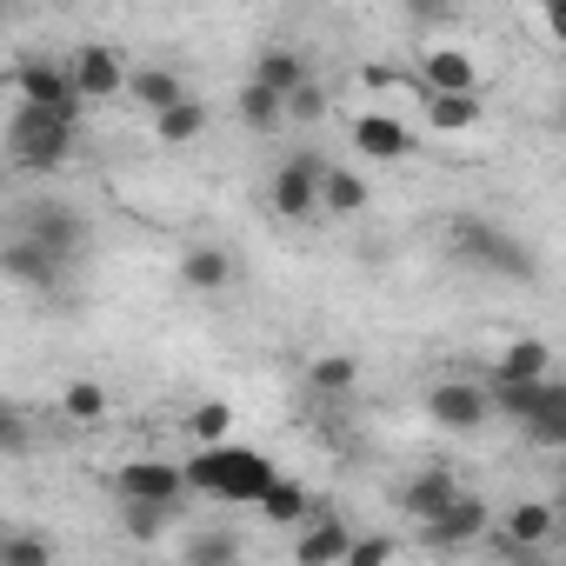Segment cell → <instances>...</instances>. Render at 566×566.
I'll return each mask as SVG.
<instances>
[{
	"label": "cell",
	"instance_id": "3957f363",
	"mask_svg": "<svg viewBox=\"0 0 566 566\" xmlns=\"http://www.w3.org/2000/svg\"><path fill=\"white\" fill-rule=\"evenodd\" d=\"M8 154H14L21 174H61V167L74 160V120H61V114L21 101V107L8 114Z\"/></svg>",
	"mask_w": 566,
	"mask_h": 566
},
{
	"label": "cell",
	"instance_id": "d4e9b609",
	"mask_svg": "<svg viewBox=\"0 0 566 566\" xmlns=\"http://www.w3.org/2000/svg\"><path fill=\"white\" fill-rule=\"evenodd\" d=\"M240 559H247V546H240V533H227V526L193 533L187 553H180V566H240Z\"/></svg>",
	"mask_w": 566,
	"mask_h": 566
},
{
	"label": "cell",
	"instance_id": "30bf717a",
	"mask_svg": "<svg viewBox=\"0 0 566 566\" xmlns=\"http://www.w3.org/2000/svg\"><path fill=\"white\" fill-rule=\"evenodd\" d=\"M354 539H360V533H354L340 513H314V520H307V533L294 539V566H347Z\"/></svg>",
	"mask_w": 566,
	"mask_h": 566
},
{
	"label": "cell",
	"instance_id": "ba28073f",
	"mask_svg": "<svg viewBox=\"0 0 566 566\" xmlns=\"http://www.w3.org/2000/svg\"><path fill=\"white\" fill-rule=\"evenodd\" d=\"M427 413H433V427H447V433H480L486 413H493V394H486V380H440V387L427 394Z\"/></svg>",
	"mask_w": 566,
	"mask_h": 566
},
{
	"label": "cell",
	"instance_id": "9a60e30c",
	"mask_svg": "<svg viewBox=\"0 0 566 566\" xmlns=\"http://www.w3.org/2000/svg\"><path fill=\"white\" fill-rule=\"evenodd\" d=\"M486 380H513V387H539V380H553V347L546 340H513L493 367H486Z\"/></svg>",
	"mask_w": 566,
	"mask_h": 566
},
{
	"label": "cell",
	"instance_id": "8992f818",
	"mask_svg": "<svg viewBox=\"0 0 566 566\" xmlns=\"http://www.w3.org/2000/svg\"><path fill=\"white\" fill-rule=\"evenodd\" d=\"M21 240L48 247L61 266H74V260L87 253V220H81L74 207H61V200H41V207H28V213H21Z\"/></svg>",
	"mask_w": 566,
	"mask_h": 566
},
{
	"label": "cell",
	"instance_id": "7402d4cb",
	"mask_svg": "<svg viewBox=\"0 0 566 566\" xmlns=\"http://www.w3.org/2000/svg\"><path fill=\"white\" fill-rule=\"evenodd\" d=\"M127 94H134V101H140L154 120H160L167 107H180V101H187V87H180V74H174V67H140Z\"/></svg>",
	"mask_w": 566,
	"mask_h": 566
},
{
	"label": "cell",
	"instance_id": "f546056e",
	"mask_svg": "<svg viewBox=\"0 0 566 566\" xmlns=\"http://www.w3.org/2000/svg\"><path fill=\"white\" fill-rule=\"evenodd\" d=\"M187 433H193L200 447H227V433H233V407H227V400H200V407L187 413Z\"/></svg>",
	"mask_w": 566,
	"mask_h": 566
},
{
	"label": "cell",
	"instance_id": "e0dca14e",
	"mask_svg": "<svg viewBox=\"0 0 566 566\" xmlns=\"http://www.w3.org/2000/svg\"><path fill=\"white\" fill-rule=\"evenodd\" d=\"M354 147H360L367 160H407V154H413V134H407L394 114H360V120H354Z\"/></svg>",
	"mask_w": 566,
	"mask_h": 566
},
{
	"label": "cell",
	"instance_id": "d590c367",
	"mask_svg": "<svg viewBox=\"0 0 566 566\" xmlns=\"http://www.w3.org/2000/svg\"><path fill=\"white\" fill-rule=\"evenodd\" d=\"M28 447V427H21V413H8V453H21Z\"/></svg>",
	"mask_w": 566,
	"mask_h": 566
},
{
	"label": "cell",
	"instance_id": "83f0119b",
	"mask_svg": "<svg viewBox=\"0 0 566 566\" xmlns=\"http://www.w3.org/2000/svg\"><path fill=\"white\" fill-rule=\"evenodd\" d=\"M61 413H67L74 427H94V420H107V387H101V380H67V394H61Z\"/></svg>",
	"mask_w": 566,
	"mask_h": 566
},
{
	"label": "cell",
	"instance_id": "cb8c5ba5",
	"mask_svg": "<svg viewBox=\"0 0 566 566\" xmlns=\"http://www.w3.org/2000/svg\"><path fill=\"white\" fill-rule=\"evenodd\" d=\"M200 134H207V101H193V94L154 120V140H160V147H193Z\"/></svg>",
	"mask_w": 566,
	"mask_h": 566
},
{
	"label": "cell",
	"instance_id": "52a82bcc",
	"mask_svg": "<svg viewBox=\"0 0 566 566\" xmlns=\"http://www.w3.org/2000/svg\"><path fill=\"white\" fill-rule=\"evenodd\" d=\"M107 486H114V500H120V506H127V500L180 506V493H187V467H174V460H127Z\"/></svg>",
	"mask_w": 566,
	"mask_h": 566
},
{
	"label": "cell",
	"instance_id": "1f68e13d",
	"mask_svg": "<svg viewBox=\"0 0 566 566\" xmlns=\"http://www.w3.org/2000/svg\"><path fill=\"white\" fill-rule=\"evenodd\" d=\"M120 520H127V539H140V546H147V539H160V526L174 520V506H147V500H127V506H120Z\"/></svg>",
	"mask_w": 566,
	"mask_h": 566
},
{
	"label": "cell",
	"instance_id": "6da1fadb",
	"mask_svg": "<svg viewBox=\"0 0 566 566\" xmlns=\"http://www.w3.org/2000/svg\"><path fill=\"white\" fill-rule=\"evenodd\" d=\"M447 247L467 260V266H480V273H500V280H539V253L520 240V233H506L500 220H486V213H453L447 220Z\"/></svg>",
	"mask_w": 566,
	"mask_h": 566
},
{
	"label": "cell",
	"instance_id": "7c38bea8",
	"mask_svg": "<svg viewBox=\"0 0 566 566\" xmlns=\"http://www.w3.org/2000/svg\"><path fill=\"white\" fill-rule=\"evenodd\" d=\"M400 506H407L420 526H433V520H447V513L460 506V480H453L447 467H427V473H413V480L400 486Z\"/></svg>",
	"mask_w": 566,
	"mask_h": 566
},
{
	"label": "cell",
	"instance_id": "4dcf8cb0",
	"mask_svg": "<svg viewBox=\"0 0 566 566\" xmlns=\"http://www.w3.org/2000/svg\"><path fill=\"white\" fill-rule=\"evenodd\" d=\"M0 566H54V546L41 533H8L0 539Z\"/></svg>",
	"mask_w": 566,
	"mask_h": 566
},
{
	"label": "cell",
	"instance_id": "f1b7e54d",
	"mask_svg": "<svg viewBox=\"0 0 566 566\" xmlns=\"http://www.w3.org/2000/svg\"><path fill=\"white\" fill-rule=\"evenodd\" d=\"M354 380H360V360H354V354H321V360L307 367V387H314V394H347Z\"/></svg>",
	"mask_w": 566,
	"mask_h": 566
},
{
	"label": "cell",
	"instance_id": "484cf974",
	"mask_svg": "<svg viewBox=\"0 0 566 566\" xmlns=\"http://www.w3.org/2000/svg\"><path fill=\"white\" fill-rule=\"evenodd\" d=\"M233 107H240V127H253V134H273L280 120H287V101H280V94H266L260 81H247Z\"/></svg>",
	"mask_w": 566,
	"mask_h": 566
},
{
	"label": "cell",
	"instance_id": "ac0fdd59",
	"mask_svg": "<svg viewBox=\"0 0 566 566\" xmlns=\"http://www.w3.org/2000/svg\"><path fill=\"white\" fill-rule=\"evenodd\" d=\"M559 533V513L546 500H520L506 520H500V546H546Z\"/></svg>",
	"mask_w": 566,
	"mask_h": 566
},
{
	"label": "cell",
	"instance_id": "603a6c76",
	"mask_svg": "<svg viewBox=\"0 0 566 566\" xmlns=\"http://www.w3.org/2000/svg\"><path fill=\"white\" fill-rule=\"evenodd\" d=\"M480 94H427V127H440V134H473L480 127Z\"/></svg>",
	"mask_w": 566,
	"mask_h": 566
},
{
	"label": "cell",
	"instance_id": "ffe728a7",
	"mask_svg": "<svg viewBox=\"0 0 566 566\" xmlns=\"http://www.w3.org/2000/svg\"><path fill=\"white\" fill-rule=\"evenodd\" d=\"M227 280H233V253H227V247H187V253H180V287L220 294Z\"/></svg>",
	"mask_w": 566,
	"mask_h": 566
},
{
	"label": "cell",
	"instance_id": "4fadbf2b",
	"mask_svg": "<svg viewBox=\"0 0 566 566\" xmlns=\"http://www.w3.org/2000/svg\"><path fill=\"white\" fill-rule=\"evenodd\" d=\"M493 526V513H486V500H473V493H460V506L447 513V520H433V526H420V539L433 546V553H460V546H473L480 533Z\"/></svg>",
	"mask_w": 566,
	"mask_h": 566
},
{
	"label": "cell",
	"instance_id": "d6986e66",
	"mask_svg": "<svg viewBox=\"0 0 566 566\" xmlns=\"http://www.w3.org/2000/svg\"><path fill=\"white\" fill-rule=\"evenodd\" d=\"M253 81H260L266 94H280V101H294V94H301L314 74H307V61H301L294 48H266V54L253 61Z\"/></svg>",
	"mask_w": 566,
	"mask_h": 566
},
{
	"label": "cell",
	"instance_id": "277c9868",
	"mask_svg": "<svg viewBox=\"0 0 566 566\" xmlns=\"http://www.w3.org/2000/svg\"><path fill=\"white\" fill-rule=\"evenodd\" d=\"M8 81H14V94H21L28 107H48V114H61V120H81V107H87L74 67H54V61H41V54H21Z\"/></svg>",
	"mask_w": 566,
	"mask_h": 566
},
{
	"label": "cell",
	"instance_id": "d6a6232c",
	"mask_svg": "<svg viewBox=\"0 0 566 566\" xmlns=\"http://www.w3.org/2000/svg\"><path fill=\"white\" fill-rule=\"evenodd\" d=\"M347 566H394V539L387 533H360L354 553H347Z\"/></svg>",
	"mask_w": 566,
	"mask_h": 566
},
{
	"label": "cell",
	"instance_id": "44dd1931",
	"mask_svg": "<svg viewBox=\"0 0 566 566\" xmlns=\"http://www.w3.org/2000/svg\"><path fill=\"white\" fill-rule=\"evenodd\" d=\"M260 520L266 526H307L314 520V500L301 493V480H273L266 500H260Z\"/></svg>",
	"mask_w": 566,
	"mask_h": 566
},
{
	"label": "cell",
	"instance_id": "9c48e42d",
	"mask_svg": "<svg viewBox=\"0 0 566 566\" xmlns=\"http://www.w3.org/2000/svg\"><path fill=\"white\" fill-rule=\"evenodd\" d=\"M74 81H81V94H87V107H101V101H114L120 87H134V74H127V61H120V48H101V41H87V48H74Z\"/></svg>",
	"mask_w": 566,
	"mask_h": 566
},
{
	"label": "cell",
	"instance_id": "8fae6325",
	"mask_svg": "<svg viewBox=\"0 0 566 566\" xmlns=\"http://www.w3.org/2000/svg\"><path fill=\"white\" fill-rule=\"evenodd\" d=\"M420 94H480V61L467 48H427L420 54Z\"/></svg>",
	"mask_w": 566,
	"mask_h": 566
},
{
	"label": "cell",
	"instance_id": "4316f807",
	"mask_svg": "<svg viewBox=\"0 0 566 566\" xmlns=\"http://www.w3.org/2000/svg\"><path fill=\"white\" fill-rule=\"evenodd\" d=\"M360 207H367V180H360V174H347V167H327V187H321V213L347 220V213H360Z\"/></svg>",
	"mask_w": 566,
	"mask_h": 566
},
{
	"label": "cell",
	"instance_id": "5b68a950",
	"mask_svg": "<svg viewBox=\"0 0 566 566\" xmlns=\"http://www.w3.org/2000/svg\"><path fill=\"white\" fill-rule=\"evenodd\" d=\"M321 187H327V160L321 154H287L273 174V213L280 220H314L321 213Z\"/></svg>",
	"mask_w": 566,
	"mask_h": 566
},
{
	"label": "cell",
	"instance_id": "836d02e7",
	"mask_svg": "<svg viewBox=\"0 0 566 566\" xmlns=\"http://www.w3.org/2000/svg\"><path fill=\"white\" fill-rule=\"evenodd\" d=\"M321 114H327V87H314V81H307V87H301V94L287 101V120H301V127H314Z\"/></svg>",
	"mask_w": 566,
	"mask_h": 566
},
{
	"label": "cell",
	"instance_id": "2e32d148",
	"mask_svg": "<svg viewBox=\"0 0 566 566\" xmlns=\"http://www.w3.org/2000/svg\"><path fill=\"white\" fill-rule=\"evenodd\" d=\"M0 266H8V280H21V287H54V280L67 273L48 247H34V240H8V247H0Z\"/></svg>",
	"mask_w": 566,
	"mask_h": 566
},
{
	"label": "cell",
	"instance_id": "e575fe53",
	"mask_svg": "<svg viewBox=\"0 0 566 566\" xmlns=\"http://www.w3.org/2000/svg\"><path fill=\"white\" fill-rule=\"evenodd\" d=\"M539 28L566 48V0H539Z\"/></svg>",
	"mask_w": 566,
	"mask_h": 566
},
{
	"label": "cell",
	"instance_id": "8d00e7d4",
	"mask_svg": "<svg viewBox=\"0 0 566 566\" xmlns=\"http://www.w3.org/2000/svg\"><path fill=\"white\" fill-rule=\"evenodd\" d=\"M553 120H559V127H566V94H559V114H553Z\"/></svg>",
	"mask_w": 566,
	"mask_h": 566
},
{
	"label": "cell",
	"instance_id": "5bb4252c",
	"mask_svg": "<svg viewBox=\"0 0 566 566\" xmlns=\"http://www.w3.org/2000/svg\"><path fill=\"white\" fill-rule=\"evenodd\" d=\"M520 433H526V447H539V453H566V380H546V387H539V400H533V413L520 420Z\"/></svg>",
	"mask_w": 566,
	"mask_h": 566
},
{
	"label": "cell",
	"instance_id": "7a4b0ae2",
	"mask_svg": "<svg viewBox=\"0 0 566 566\" xmlns=\"http://www.w3.org/2000/svg\"><path fill=\"white\" fill-rule=\"evenodd\" d=\"M280 473L266 467V453H253V447H200L193 460H187V486L193 493H213V500H227V506H260L266 500V486H273Z\"/></svg>",
	"mask_w": 566,
	"mask_h": 566
}]
</instances>
